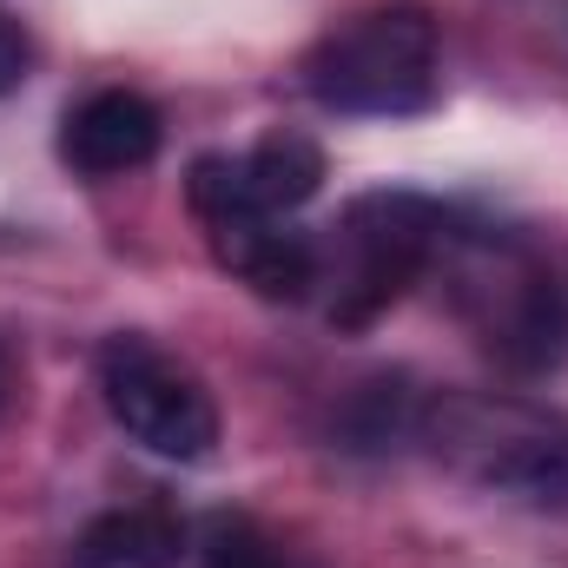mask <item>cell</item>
I'll return each instance as SVG.
<instances>
[{
	"instance_id": "obj_5",
	"label": "cell",
	"mask_w": 568,
	"mask_h": 568,
	"mask_svg": "<svg viewBox=\"0 0 568 568\" xmlns=\"http://www.w3.org/2000/svg\"><path fill=\"white\" fill-rule=\"evenodd\" d=\"M100 390H106V410L113 424L126 429L140 449L165 456V463H205L212 443H219V404L212 390L179 364L165 357L152 337H106L100 351Z\"/></svg>"
},
{
	"instance_id": "obj_4",
	"label": "cell",
	"mask_w": 568,
	"mask_h": 568,
	"mask_svg": "<svg viewBox=\"0 0 568 568\" xmlns=\"http://www.w3.org/2000/svg\"><path fill=\"white\" fill-rule=\"evenodd\" d=\"M456 239L449 205H436L424 192H371L344 212V278L331 324L357 331L371 324L384 304H397L410 284L436 265V252Z\"/></svg>"
},
{
	"instance_id": "obj_9",
	"label": "cell",
	"mask_w": 568,
	"mask_h": 568,
	"mask_svg": "<svg viewBox=\"0 0 568 568\" xmlns=\"http://www.w3.org/2000/svg\"><path fill=\"white\" fill-rule=\"evenodd\" d=\"M245 185L258 192V205H272V212H297V205H311L317 199V185H324V145L311 140V133H265V140L245 152Z\"/></svg>"
},
{
	"instance_id": "obj_10",
	"label": "cell",
	"mask_w": 568,
	"mask_h": 568,
	"mask_svg": "<svg viewBox=\"0 0 568 568\" xmlns=\"http://www.w3.org/2000/svg\"><path fill=\"white\" fill-rule=\"evenodd\" d=\"M417 429H424V404L410 397V384L404 377H377V384H364L351 397L337 436H344V449H390V443H404Z\"/></svg>"
},
{
	"instance_id": "obj_6",
	"label": "cell",
	"mask_w": 568,
	"mask_h": 568,
	"mask_svg": "<svg viewBox=\"0 0 568 568\" xmlns=\"http://www.w3.org/2000/svg\"><path fill=\"white\" fill-rule=\"evenodd\" d=\"M165 140V120L159 106L133 93V87H106V93H87L67 126H60V159L87 179H120V172H140L159 159Z\"/></svg>"
},
{
	"instance_id": "obj_7",
	"label": "cell",
	"mask_w": 568,
	"mask_h": 568,
	"mask_svg": "<svg viewBox=\"0 0 568 568\" xmlns=\"http://www.w3.org/2000/svg\"><path fill=\"white\" fill-rule=\"evenodd\" d=\"M489 291H503V311L483 324V331H489V351H496L509 371H549V364H562V351H568V284L549 278L542 265H523V272H503Z\"/></svg>"
},
{
	"instance_id": "obj_1",
	"label": "cell",
	"mask_w": 568,
	"mask_h": 568,
	"mask_svg": "<svg viewBox=\"0 0 568 568\" xmlns=\"http://www.w3.org/2000/svg\"><path fill=\"white\" fill-rule=\"evenodd\" d=\"M304 87L331 113H424L436 100V13L424 0L351 13L304 53Z\"/></svg>"
},
{
	"instance_id": "obj_2",
	"label": "cell",
	"mask_w": 568,
	"mask_h": 568,
	"mask_svg": "<svg viewBox=\"0 0 568 568\" xmlns=\"http://www.w3.org/2000/svg\"><path fill=\"white\" fill-rule=\"evenodd\" d=\"M436 456H449L483 489L516 503H568V417L516 404V397H443L424 404V429Z\"/></svg>"
},
{
	"instance_id": "obj_3",
	"label": "cell",
	"mask_w": 568,
	"mask_h": 568,
	"mask_svg": "<svg viewBox=\"0 0 568 568\" xmlns=\"http://www.w3.org/2000/svg\"><path fill=\"white\" fill-rule=\"evenodd\" d=\"M185 199H192V219L205 225L212 258L232 278H245L258 297L297 304L317 284V245L304 232H291L272 205H258V192L245 185V159H225V152L192 159Z\"/></svg>"
},
{
	"instance_id": "obj_11",
	"label": "cell",
	"mask_w": 568,
	"mask_h": 568,
	"mask_svg": "<svg viewBox=\"0 0 568 568\" xmlns=\"http://www.w3.org/2000/svg\"><path fill=\"white\" fill-rule=\"evenodd\" d=\"M27 67H33V40L20 33V20H7V13H0V100H7V93H20Z\"/></svg>"
},
{
	"instance_id": "obj_13",
	"label": "cell",
	"mask_w": 568,
	"mask_h": 568,
	"mask_svg": "<svg viewBox=\"0 0 568 568\" xmlns=\"http://www.w3.org/2000/svg\"><path fill=\"white\" fill-rule=\"evenodd\" d=\"M0 404H7V371H0Z\"/></svg>"
},
{
	"instance_id": "obj_12",
	"label": "cell",
	"mask_w": 568,
	"mask_h": 568,
	"mask_svg": "<svg viewBox=\"0 0 568 568\" xmlns=\"http://www.w3.org/2000/svg\"><path fill=\"white\" fill-rule=\"evenodd\" d=\"M205 568H291V562L272 556L265 542H252V536H232V542H219V549L205 556Z\"/></svg>"
},
{
	"instance_id": "obj_8",
	"label": "cell",
	"mask_w": 568,
	"mask_h": 568,
	"mask_svg": "<svg viewBox=\"0 0 568 568\" xmlns=\"http://www.w3.org/2000/svg\"><path fill=\"white\" fill-rule=\"evenodd\" d=\"M179 556L185 523L172 509H113L73 542V568H179Z\"/></svg>"
}]
</instances>
